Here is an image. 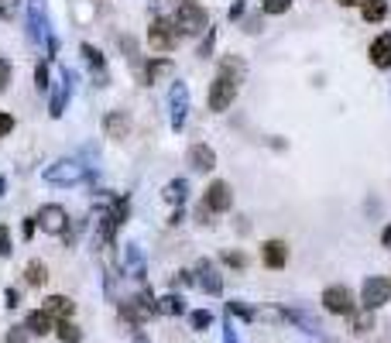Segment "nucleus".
I'll return each mask as SVG.
<instances>
[{
  "instance_id": "4c0bfd02",
  "label": "nucleus",
  "mask_w": 391,
  "mask_h": 343,
  "mask_svg": "<svg viewBox=\"0 0 391 343\" xmlns=\"http://www.w3.org/2000/svg\"><path fill=\"white\" fill-rule=\"evenodd\" d=\"M213 42H216V31L209 27V38L203 42V45H199V55H203V58H209V52H213Z\"/></svg>"
},
{
  "instance_id": "a19ab883",
  "label": "nucleus",
  "mask_w": 391,
  "mask_h": 343,
  "mask_svg": "<svg viewBox=\"0 0 391 343\" xmlns=\"http://www.w3.org/2000/svg\"><path fill=\"white\" fill-rule=\"evenodd\" d=\"M240 14H244V4H240V0H237L234 7H230V21H237V18H240Z\"/></svg>"
},
{
  "instance_id": "f257e3e1",
  "label": "nucleus",
  "mask_w": 391,
  "mask_h": 343,
  "mask_svg": "<svg viewBox=\"0 0 391 343\" xmlns=\"http://www.w3.org/2000/svg\"><path fill=\"white\" fill-rule=\"evenodd\" d=\"M42 179L49 185H79L89 179V165L79 158H58L42 172Z\"/></svg>"
},
{
  "instance_id": "4be33fe9",
  "label": "nucleus",
  "mask_w": 391,
  "mask_h": 343,
  "mask_svg": "<svg viewBox=\"0 0 391 343\" xmlns=\"http://www.w3.org/2000/svg\"><path fill=\"white\" fill-rule=\"evenodd\" d=\"M361 14H364V21H385L388 18V0H361Z\"/></svg>"
},
{
  "instance_id": "e433bc0d",
  "label": "nucleus",
  "mask_w": 391,
  "mask_h": 343,
  "mask_svg": "<svg viewBox=\"0 0 391 343\" xmlns=\"http://www.w3.org/2000/svg\"><path fill=\"white\" fill-rule=\"evenodd\" d=\"M223 261L230 264V268H244V264H247V258H244L240 251H230V254H223Z\"/></svg>"
},
{
  "instance_id": "5701e85b",
  "label": "nucleus",
  "mask_w": 391,
  "mask_h": 343,
  "mask_svg": "<svg viewBox=\"0 0 391 343\" xmlns=\"http://www.w3.org/2000/svg\"><path fill=\"white\" fill-rule=\"evenodd\" d=\"M158 313H161V316H182L185 302L175 295V292H168V295H161V299H158Z\"/></svg>"
},
{
  "instance_id": "aec40b11",
  "label": "nucleus",
  "mask_w": 391,
  "mask_h": 343,
  "mask_svg": "<svg viewBox=\"0 0 391 343\" xmlns=\"http://www.w3.org/2000/svg\"><path fill=\"white\" fill-rule=\"evenodd\" d=\"M25 326L35 333V337H45V333H52L55 330V316H49L45 309H35V313H27Z\"/></svg>"
},
{
  "instance_id": "dca6fc26",
  "label": "nucleus",
  "mask_w": 391,
  "mask_h": 343,
  "mask_svg": "<svg viewBox=\"0 0 391 343\" xmlns=\"http://www.w3.org/2000/svg\"><path fill=\"white\" fill-rule=\"evenodd\" d=\"M367 55H371V62H374L378 69H391V35H378V38L371 42Z\"/></svg>"
},
{
  "instance_id": "37998d69",
  "label": "nucleus",
  "mask_w": 391,
  "mask_h": 343,
  "mask_svg": "<svg viewBox=\"0 0 391 343\" xmlns=\"http://www.w3.org/2000/svg\"><path fill=\"white\" fill-rule=\"evenodd\" d=\"M337 4H343V7H354V4H361V0H337Z\"/></svg>"
},
{
  "instance_id": "7c9ffc66",
  "label": "nucleus",
  "mask_w": 391,
  "mask_h": 343,
  "mask_svg": "<svg viewBox=\"0 0 391 343\" xmlns=\"http://www.w3.org/2000/svg\"><path fill=\"white\" fill-rule=\"evenodd\" d=\"M227 313H230V316H240V319H254V309H251V306H244V302H230V306H227Z\"/></svg>"
},
{
  "instance_id": "72a5a7b5",
  "label": "nucleus",
  "mask_w": 391,
  "mask_h": 343,
  "mask_svg": "<svg viewBox=\"0 0 391 343\" xmlns=\"http://www.w3.org/2000/svg\"><path fill=\"white\" fill-rule=\"evenodd\" d=\"M189 285H196V278H192V271H179V275L172 278V289H189Z\"/></svg>"
},
{
  "instance_id": "c03bdc74",
  "label": "nucleus",
  "mask_w": 391,
  "mask_h": 343,
  "mask_svg": "<svg viewBox=\"0 0 391 343\" xmlns=\"http://www.w3.org/2000/svg\"><path fill=\"white\" fill-rule=\"evenodd\" d=\"M0 18H7V7H4V4H0Z\"/></svg>"
},
{
  "instance_id": "20e7f679",
  "label": "nucleus",
  "mask_w": 391,
  "mask_h": 343,
  "mask_svg": "<svg viewBox=\"0 0 391 343\" xmlns=\"http://www.w3.org/2000/svg\"><path fill=\"white\" fill-rule=\"evenodd\" d=\"M175 27H179L182 35H199V31L209 27V14L199 7V4H179V11H175Z\"/></svg>"
},
{
  "instance_id": "f8f14e48",
  "label": "nucleus",
  "mask_w": 391,
  "mask_h": 343,
  "mask_svg": "<svg viewBox=\"0 0 391 343\" xmlns=\"http://www.w3.org/2000/svg\"><path fill=\"white\" fill-rule=\"evenodd\" d=\"M73 82H76L73 69H62V82L55 86L52 106H49V113H52V117H62V113H66V100H69V93H73Z\"/></svg>"
},
{
  "instance_id": "c85d7f7f",
  "label": "nucleus",
  "mask_w": 391,
  "mask_h": 343,
  "mask_svg": "<svg viewBox=\"0 0 391 343\" xmlns=\"http://www.w3.org/2000/svg\"><path fill=\"white\" fill-rule=\"evenodd\" d=\"M7 343H35V333H31L27 326H14V330L7 333Z\"/></svg>"
},
{
  "instance_id": "c9c22d12",
  "label": "nucleus",
  "mask_w": 391,
  "mask_h": 343,
  "mask_svg": "<svg viewBox=\"0 0 391 343\" xmlns=\"http://www.w3.org/2000/svg\"><path fill=\"white\" fill-rule=\"evenodd\" d=\"M7 82H11V62H7V58H0V93L7 89Z\"/></svg>"
},
{
  "instance_id": "f03ea898",
  "label": "nucleus",
  "mask_w": 391,
  "mask_h": 343,
  "mask_svg": "<svg viewBox=\"0 0 391 343\" xmlns=\"http://www.w3.org/2000/svg\"><path fill=\"white\" fill-rule=\"evenodd\" d=\"M237 86H240V80H237L234 73H220V76L213 80V86H209V96H206L209 110H213V113H223V110L237 100Z\"/></svg>"
},
{
  "instance_id": "a18cd8bd",
  "label": "nucleus",
  "mask_w": 391,
  "mask_h": 343,
  "mask_svg": "<svg viewBox=\"0 0 391 343\" xmlns=\"http://www.w3.org/2000/svg\"><path fill=\"white\" fill-rule=\"evenodd\" d=\"M134 343H148V340H144V337H137V340H134Z\"/></svg>"
},
{
  "instance_id": "412c9836",
  "label": "nucleus",
  "mask_w": 391,
  "mask_h": 343,
  "mask_svg": "<svg viewBox=\"0 0 391 343\" xmlns=\"http://www.w3.org/2000/svg\"><path fill=\"white\" fill-rule=\"evenodd\" d=\"M79 52L86 55V62H89V69H93V76H97V82H100V86H106L110 80H106V62H104V55L97 52L93 45H82Z\"/></svg>"
},
{
  "instance_id": "c756f323",
  "label": "nucleus",
  "mask_w": 391,
  "mask_h": 343,
  "mask_svg": "<svg viewBox=\"0 0 391 343\" xmlns=\"http://www.w3.org/2000/svg\"><path fill=\"white\" fill-rule=\"evenodd\" d=\"M288 7H292V0H264V4H261L264 14H285Z\"/></svg>"
},
{
  "instance_id": "cd10ccee",
  "label": "nucleus",
  "mask_w": 391,
  "mask_h": 343,
  "mask_svg": "<svg viewBox=\"0 0 391 343\" xmlns=\"http://www.w3.org/2000/svg\"><path fill=\"white\" fill-rule=\"evenodd\" d=\"M165 73H172V62H168V58H158V62L148 66V73H144V76H148V82H158Z\"/></svg>"
},
{
  "instance_id": "79ce46f5",
  "label": "nucleus",
  "mask_w": 391,
  "mask_h": 343,
  "mask_svg": "<svg viewBox=\"0 0 391 343\" xmlns=\"http://www.w3.org/2000/svg\"><path fill=\"white\" fill-rule=\"evenodd\" d=\"M381 244H385V247H391V227H385V234H381Z\"/></svg>"
},
{
  "instance_id": "423d86ee",
  "label": "nucleus",
  "mask_w": 391,
  "mask_h": 343,
  "mask_svg": "<svg viewBox=\"0 0 391 343\" xmlns=\"http://www.w3.org/2000/svg\"><path fill=\"white\" fill-rule=\"evenodd\" d=\"M388 299H391V282H388V278H381V275L367 278L364 289H361V306H364V309L374 313V309H381Z\"/></svg>"
},
{
  "instance_id": "f704fd0d",
  "label": "nucleus",
  "mask_w": 391,
  "mask_h": 343,
  "mask_svg": "<svg viewBox=\"0 0 391 343\" xmlns=\"http://www.w3.org/2000/svg\"><path fill=\"white\" fill-rule=\"evenodd\" d=\"M11 131H14V117L0 110V137H7V134H11Z\"/></svg>"
},
{
  "instance_id": "ea45409f",
  "label": "nucleus",
  "mask_w": 391,
  "mask_h": 343,
  "mask_svg": "<svg viewBox=\"0 0 391 343\" xmlns=\"http://www.w3.org/2000/svg\"><path fill=\"white\" fill-rule=\"evenodd\" d=\"M18 302H21V295H18V292H14V289H7V306H11V309H14V306H18Z\"/></svg>"
},
{
  "instance_id": "f3484780",
  "label": "nucleus",
  "mask_w": 391,
  "mask_h": 343,
  "mask_svg": "<svg viewBox=\"0 0 391 343\" xmlns=\"http://www.w3.org/2000/svg\"><path fill=\"white\" fill-rule=\"evenodd\" d=\"M104 131H106V137H113V141L128 137V131H130L128 113H124V110H110V113H106V120H104Z\"/></svg>"
},
{
  "instance_id": "58836bf2",
  "label": "nucleus",
  "mask_w": 391,
  "mask_h": 343,
  "mask_svg": "<svg viewBox=\"0 0 391 343\" xmlns=\"http://www.w3.org/2000/svg\"><path fill=\"white\" fill-rule=\"evenodd\" d=\"M223 343H240V340H237V333H234V326H230V323L223 326Z\"/></svg>"
},
{
  "instance_id": "7ed1b4c3",
  "label": "nucleus",
  "mask_w": 391,
  "mask_h": 343,
  "mask_svg": "<svg viewBox=\"0 0 391 343\" xmlns=\"http://www.w3.org/2000/svg\"><path fill=\"white\" fill-rule=\"evenodd\" d=\"M27 35H31V42H35V45L52 42V27H49L45 0H27Z\"/></svg>"
},
{
  "instance_id": "2f4dec72",
  "label": "nucleus",
  "mask_w": 391,
  "mask_h": 343,
  "mask_svg": "<svg viewBox=\"0 0 391 343\" xmlns=\"http://www.w3.org/2000/svg\"><path fill=\"white\" fill-rule=\"evenodd\" d=\"M11 251H14V244H11V230L0 223V258H7Z\"/></svg>"
},
{
  "instance_id": "9b49d317",
  "label": "nucleus",
  "mask_w": 391,
  "mask_h": 343,
  "mask_svg": "<svg viewBox=\"0 0 391 343\" xmlns=\"http://www.w3.org/2000/svg\"><path fill=\"white\" fill-rule=\"evenodd\" d=\"M192 278H196V285H199L203 292H209V295H220V292H223V275H220V271H216V264L206 261V258L196 264Z\"/></svg>"
},
{
  "instance_id": "9d476101",
  "label": "nucleus",
  "mask_w": 391,
  "mask_h": 343,
  "mask_svg": "<svg viewBox=\"0 0 391 343\" xmlns=\"http://www.w3.org/2000/svg\"><path fill=\"white\" fill-rule=\"evenodd\" d=\"M234 206V192L227 182H209L203 192V210L206 213H227Z\"/></svg>"
},
{
  "instance_id": "4468645a",
  "label": "nucleus",
  "mask_w": 391,
  "mask_h": 343,
  "mask_svg": "<svg viewBox=\"0 0 391 343\" xmlns=\"http://www.w3.org/2000/svg\"><path fill=\"white\" fill-rule=\"evenodd\" d=\"M261 261L268 264V268H285L288 261V247H285V240H264V247H261Z\"/></svg>"
},
{
  "instance_id": "a878e982",
  "label": "nucleus",
  "mask_w": 391,
  "mask_h": 343,
  "mask_svg": "<svg viewBox=\"0 0 391 343\" xmlns=\"http://www.w3.org/2000/svg\"><path fill=\"white\" fill-rule=\"evenodd\" d=\"M58 340L62 343H79L82 340V333H79V326H73L69 319H62V323H58Z\"/></svg>"
},
{
  "instance_id": "39448f33",
  "label": "nucleus",
  "mask_w": 391,
  "mask_h": 343,
  "mask_svg": "<svg viewBox=\"0 0 391 343\" xmlns=\"http://www.w3.org/2000/svg\"><path fill=\"white\" fill-rule=\"evenodd\" d=\"M175 42H179V27L172 25V21L155 18V21L148 25V45H151L155 52H172Z\"/></svg>"
},
{
  "instance_id": "6e6552de",
  "label": "nucleus",
  "mask_w": 391,
  "mask_h": 343,
  "mask_svg": "<svg viewBox=\"0 0 391 343\" xmlns=\"http://www.w3.org/2000/svg\"><path fill=\"white\" fill-rule=\"evenodd\" d=\"M323 306L333 313V316H354V295L347 285H330V289L323 292Z\"/></svg>"
},
{
  "instance_id": "0eeeda50",
  "label": "nucleus",
  "mask_w": 391,
  "mask_h": 343,
  "mask_svg": "<svg viewBox=\"0 0 391 343\" xmlns=\"http://www.w3.org/2000/svg\"><path fill=\"white\" fill-rule=\"evenodd\" d=\"M168 120H172V131H182L185 117H189V86L185 82H175L172 93H168Z\"/></svg>"
},
{
  "instance_id": "393cba45",
  "label": "nucleus",
  "mask_w": 391,
  "mask_h": 343,
  "mask_svg": "<svg viewBox=\"0 0 391 343\" xmlns=\"http://www.w3.org/2000/svg\"><path fill=\"white\" fill-rule=\"evenodd\" d=\"M25 275H27V285H45L49 282V268H45V261H27V268H25Z\"/></svg>"
},
{
  "instance_id": "473e14b6",
  "label": "nucleus",
  "mask_w": 391,
  "mask_h": 343,
  "mask_svg": "<svg viewBox=\"0 0 391 343\" xmlns=\"http://www.w3.org/2000/svg\"><path fill=\"white\" fill-rule=\"evenodd\" d=\"M35 86H38V89H42V93H45V89H49V66H45V62H42V66H38V69H35Z\"/></svg>"
},
{
  "instance_id": "a211bd4d",
  "label": "nucleus",
  "mask_w": 391,
  "mask_h": 343,
  "mask_svg": "<svg viewBox=\"0 0 391 343\" xmlns=\"http://www.w3.org/2000/svg\"><path fill=\"white\" fill-rule=\"evenodd\" d=\"M285 323L299 326V330H306V333H313V337L323 333V323H319L316 316H309V313H302V309H285Z\"/></svg>"
},
{
  "instance_id": "6ab92c4d",
  "label": "nucleus",
  "mask_w": 391,
  "mask_h": 343,
  "mask_svg": "<svg viewBox=\"0 0 391 343\" xmlns=\"http://www.w3.org/2000/svg\"><path fill=\"white\" fill-rule=\"evenodd\" d=\"M45 313L55 319H69L76 313V302H73L69 295H49V299H45Z\"/></svg>"
},
{
  "instance_id": "2eb2a0df",
  "label": "nucleus",
  "mask_w": 391,
  "mask_h": 343,
  "mask_svg": "<svg viewBox=\"0 0 391 343\" xmlns=\"http://www.w3.org/2000/svg\"><path fill=\"white\" fill-rule=\"evenodd\" d=\"M189 168H192V172L216 168V151H213L209 144H192V148H189Z\"/></svg>"
},
{
  "instance_id": "bb28decb",
  "label": "nucleus",
  "mask_w": 391,
  "mask_h": 343,
  "mask_svg": "<svg viewBox=\"0 0 391 343\" xmlns=\"http://www.w3.org/2000/svg\"><path fill=\"white\" fill-rule=\"evenodd\" d=\"M189 326H192V330H209V326H213V313H209V309L189 313Z\"/></svg>"
},
{
  "instance_id": "ddd939ff",
  "label": "nucleus",
  "mask_w": 391,
  "mask_h": 343,
  "mask_svg": "<svg viewBox=\"0 0 391 343\" xmlns=\"http://www.w3.org/2000/svg\"><path fill=\"white\" fill-rule=\"evenodd\" d=\"M120 268H124V275H130V278H144V254H141L137 244H128V247L120 251Z\"/></svg>"
},
{
  "instance_id": "b1692460",
  "label": "nucleus",
  "mask_w": 391,
  "mask_h": 343,
  "mask_svg": "<svg viewBox=\"0 0 391 343\" xmlns=\"http://www.w3.org/2000/svg\"><path fill=\"white\" fill-rule=\"evenodd\" d=\"M168 203H175V206H182L185 203V196H189V182L185 179H172V182L165 185V192H161Z\"/></svg>"
},
{
  "instance_id": "49530a36",
  "label": "nucleus",
  "mask_w": 391,
  "mask_h": 343,
  "mask_svg": "<svg viewBox=\"0 0 391 343\" xmlns=\"http://www.w3.org/2000/svg\"><path fill=\"white\" fill-rule=\"evenodd\" d=\"M182 4H196V0H182Z\"/></svg>"
},
{
  "instance_id": "1a4fd4ad",
  "label": "nucleus",
  "mask_w": 391,
  "mask_h": 343,
  "mask_svg": "<svg viewBox=\"0 0 391 343\" xmlns=\"http://www.w3.org/2000/svg\"><path fill=\"white\" fill-rule=\"evenodd\" d=\"M35 223H38L45 234H66V230H69V213L62 210L58 203H49V206H42V210H38Z\"/></svg>"
}]
</instances>
